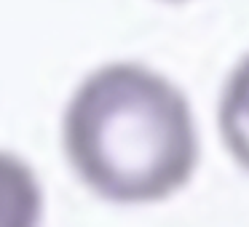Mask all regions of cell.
<instances>
[{"label":"cell","mask_w":249,"mask_h":227,"mask_svg":"<svg viewBox=\"0 0 249 227\" xmlns=\"http://www.w3.org/2000/svg\"><path fill=\"white\" fill-rule=\"evenodd\" d=\"M220 134L228 152L249 171V54L231 72L220 97Z\"/></svg>","instance_id":"3957f363"},{"label":"cell","mask_w":249,"mask_h":227,"mask_svg":"<svg viewBox=\"0 0 249 227\" xmlns=\"http://www.w3.org/2000/svg\"><path fill=\"white\" fill-rule=\"evenodd\" d=\"M172 3H182V0H172Z\"/></svg>","instance_id":"277c9868"},{"label":"cell","mask_w":249,"mask_h":227,"mask_svg":"<svg viewBox=\"0 0 249 227\" xmlns=\"http://www.w3.org/2000/svg\"><path fill=\"white\" fill-rule=\"evenodd\" d=\"M70 166L97 195L153 203L182 190L198 163V134L185 94L134 62L94 70L65 110Z\"/></svg>","instance_id":"6da1fadb"},{"label":"cell","mask_w":249,"mask_h":227,"mask_svg":"<svg viewBox=\"0 0 249 227\" xmlns=\"http://www.w3.org/2000/svg\"><path fill=\"white\" fill-rule=\"evenodd\" d=\"M43 214V190L35 171L11 152L0 150V227L38 225Z\"/></svg>","instance_id":"7a4b0ae2"}]
</instances>
